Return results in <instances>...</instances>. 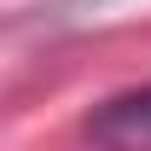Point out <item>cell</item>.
<instances>
[{
    "mask_svg": "<svg viewBox=\"0 0 151 151\" xmlns=\"http://www.w3.org/2000/svg\"><path fill=\"white\" fill-rule=\"evenodd\" d=\"M87 134L105 139V145H151V87H134V93L105 99V105L87 116Z\"/></svg>",
    "mask_w": 151,
    "mask_h": 151,
    "instance_id": "obj_1",
    "label": "cell"
}]
</instances>
